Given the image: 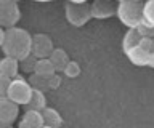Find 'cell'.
Returning a JSON list of instances; mask_svg holds the SVG:
<instances>
[{"label":"cell","mask_w":154,"mask_h":128,"mask_svg":"<svg viewBox=\"0 0 154 128\" xmlns=\"http://www.w3.org/2000/svg\"><path fill=\"white\" fill-rule=\"evenodd\" d=\"M5 32H7V31H3V27H0V46L3 45V40H5Z\"/></svg>","instance_id":"cell-24"},{"label":"cell","mask_w":154,"mask_h":128,"mask_svg":"<svg viewBox=\"0 0 154 128\" xmlns=\"http://www.w3.org/2000/svg\"><path fill=\"white\" fill-rule=\"evenodd\" d=\"M91 10V18L96 19H108V18L114 16L117 11V7L112 0H93L90 5Z\"/></svg>","instance_id":"cell-8"},{"label":"cell","mask_w":154,"mask_h":128,"mask_svg":"<svg viewBox=\"0 0 154 128\" xmlns=\"http://www.w3.org/2000/svg\"><path fill=\"white\" fill-rule=\"evenodd\" d=\"M35 63H37V58H35V56H32V55H29L27 58H24L23 61H19V67H21L24 72H32L34 74Z\"/></svg>","instance_id":"cell-20"},{"label":"cell","mask_w":154,"mask_h":128,"mask_svg":"<svg viewBox=\"0 0 154 128\" xmlns=\"http://www.w3.org/2000/svg\"><path fill=\"white\" fill-rule=\"evenodd\" d=\"M34 74H37L38 77H43V79H51L53 75L56 74V69H55V66H53V63L50 59L43 58V59H37Z\"/></svg>","instance_id":"cell-11"},{"label":"cell","mask_w":154,"mask_h":128,"mask_svg":"<svg viewBox=\"0 0 154 128\" xmlns=\"http://www.w3.org/2000/svg\"><path fill=\"white\" fill-rule=\"evenodd\" d=\"M132 2H140V0H132Z\"/></svg>","instance_id":"cell-30"},{"label":"cell","mask_w":154,"mask_h":128,"mask_svg":"<svg viewBox=\"0 0 154 128\" xmlns=\"http://www.w3.org/2000/svg\"><path fill=\"white\" fill-rule=\"evenodd\" d=\"M42 128H50V127H47V125H43V127H42Z\"/></svg>","instance_id":"cell-28"},{"label":"cell","mask_w":154,"mask_h":128,"mask_svg":"<svg viewBox=\"0 0 154 128\" xmlns=\"http://www.w3.org/2000/svg\"><path fill=\"white\" fill-rule=\"evenodd\" d=\"M53 50H55V46H53V42L50 39V35H47V34L32 35V51H31L32 56H35L37 59L50 58Z\"/></svg>","instance_id":"cell-6"},{"label":"cell","mask_w":154,"mask_h":128,"mask_svg":"<svg viewBox=\"0 0 154 128\" xmlns=\"http://www.w3.org/2000/svg\"><path fill=\"white\" fill-rule=\"evenodd\" d=\"M27 82H29V85L32 87V90H40V91L50 90V87H48V79L38 77L37 74H31V77H29Z\"/></svg>","instance_id":"cell-18"},{"label":"cell","mask_w":154,"mask_h":128,"mask_svg":"<svg viewBox=\"0 0 154 128\" xmlns=\"http://www.w3.org/2000/svg\"><path fill=\"white\" fill-rule=\"evenodd\" d=\"M2 51L5 56L23 61L32 51V35L26 29L21 27H10L5 32V40L2 45Z\"/></svg>","instance_id":"cell-1"},{"label":"cell","mask_w":154,"mask_h":128,"mask_svg":"<svg viewBox=\"0 0 154 128\" xmlns=\"http://www.w3.org/2000/svg\"><path fill=\"white\" fill-rule=\"evenodd\" d=\"M35 2H48V0H35Z\"/></svg>","instance_id":"cell-27"},{"label":"cell","mask_w":154,"mask_h":128,"mask_svg":"<svg viewBox=\"0 0 154 128\" xmlns=\"http://www.w3.org/2000/svg\"><path fill=\"white\" fill-rule=\"evenodd\" d=\"M43 115V123L50 128H61L63 127V117L60 115V112L53 107H45L42 111Z\"/></svg>","instance_id":"cell-12"},{"label":"cell","mask_w":154,"mask_h":128,"mask_svg":"<svg viewBox=\"0 0 154 128\" xmlns=\"http://www.w3.org/2000/svg\"><path fill=\"white\" fill-rule=\"evenodd\" d=\"M0 128H11V127H0Z\"/></svg>","instance_id":"cell-29"},{"label":"cell","mask_w":154,"mask_h":128,"mask_svg":"<svg viewBox=\"0 0 154 128\" xmlns=\"http://www.w3.org/2000/svg\"><path fill=\"white\" fill-rule=\"evenodd\" d=\"M143 21L154 27V0H146L143 5Z\"/></svg>","instance_id":"cell-17"},{"label":"cell","mask_w":154,"mask_h":128,"mask_svg":"<svg viewBox=\"0 0 154 128\" xmlns=\"http://www.w3.org/2000/svg\"><path fill=\"white\" fill-rule=\"evenodd\" d=\"M29 109H34V111H43L47 107V98H45V93L40 91V90H34L32 91V96H31V101H29Z\"/></svg>","instance_id":"cell-15"},{"label":"cell","mask_w":154,"mask_h":128,"mask_svg":"<svg viewBox=\"0 0 154 128\" xmlns=\"http://www.w3.org/2000/svg\"><path fill=\"white\" fill-rule=\"evenodd\" d=\"M67 2H71V3H87V0H67Z\"/></svg>","instance_id":"cell-25"},{"label":"cell","mask_w":154,"mask_h":128,"mask_svg":"<svg viewBox=\"0 0 154 128\" xmlns=\"http://www.w3.org/2000/svg\"><path fill=\"white\" fill-rule=\"evenodd\" d=\"M32 87L29 85L27 80H24L21 77H16L11 80L10 83V88L7 91V96L11 99L13 103H16L18 106H23V104H29L32 96Z\"/></svg>","instance_id":"cell-3"},{"label":"cell","mask_w":154,"mask_h":128,"mask_svg":"<svg viewBox=\"0 0 154 128\" xmlns=\"http://www.w3.org/2000/svg\"><path fill=\"white\" fill-rule=\"evenodd\" d=\"M140 40H141L140 32L137 29H128L124 35V50H128V48H132V46L138 45Z\"/></svg>","instance_id":"cell-16"},{"label":"cell","mask_w":154,"mask_h":128,"mask_svg":"<svg viewBox=\"0 0 154 128\" xmlns=\"http://www.w3.org/2000/svg\"><path fill=\"white\" fill-rule=\"evenodd\" d=\"M19 70V61L10 56H5L3 59H0V74L7 75L8 79H16Z\"/></svg>","instance_id":"cell-10"},{"label":"cell","mask_w":154,"mask_h":128,"mask_svg":"<svg viewBox=\"0 0 154 128\" xmlns=\"http://www.w3.org/2000/svg\"><path fill=\"white\" fill-rule=\"evenodd\" d=\"M148 66H149V67H152V69H154V51H152V53H149V59H148Z\"/></svg>","instance_id":"cell-23"},{"label":"cell","mask_w":154,"mask_h":128,"mask_svg":"<svg viewBox=\"0 0 154 128\" xmlns=\"http://www.w3.org/2000/svg\"><path fill=\"white\" fill-rule=\"evenodd\" d=\"M19 106L8 96H0V127H10L18 118Z\"/></svg>","instance_id":"cell-7"},{"label":"cell","mask_w":154,"mask_h":128,"mask_svg":"<svg viewBox=\"0 0 154 128\" xmlns=\"http://www.w3.org/2000/svg\"><path fill=\"white\" fill-rule=\"evenodd\" d=\"M60 83H61V77H58V75L55 74L51 79H48V87H50V90H55L60 87Z\"/></svg>","instance_id":"cell-22"},{"label":"cell","mask_w":154,"mask_h":128,"mask_svg":"<svg viewBox=\"0 0 154 128\" xmlns=\"http://www.w3.org/2000/svg\"><path fill=\"white\" fill-rule=\"evenodd\" d=\"M13 79H8L7 75L0 74V96H7V91L10 88V83H11Z\"/></svg>","instance_id":"cell-21"},{"label":"cell","mask_w":154,"mask_h":128,"mask_svg":"<svg viewBox=\"0 0 154 128\" xmlns=\"http://www.w3.org/2000/svg\"><path fill=\"white\" fill-rule=\"evenodd\" d=\"M127 58L130 59V63L135 66H148V59H149V51L144 50L141 45H135L128 50H124Z\"/></svg>","instance_id":"cell-9"},{"label":"cell","mask_w":154,"mask_h":128,"mask_svg":"<svg viewBox=\"0 0 154 128\" xmlns=\"http://www.w3.org/2000/svg\"><path fill=\"white\" fill-rule=\"evenodd\" d=\"M63 74H64L66 77H69V79L79 77V74H80V66L77 64L75 61H69V63H67V66L64 67V70H63Z\"/></svg>","instance_id":"cell-19"},{"label":"cell","mask_w":154,"mask_h":128,"mask_svg":"<svg viewBox=\"0 0 154 128\" xmlns=\"http://www.w3.org/2000/svg\"><path fill=\"white\" fill-rule=\"evenodd\" d=\"M117 16L122 24L128 29H137L138 24L143 21V5L140 2L125 0L122 3H117Z\"/></svg>","instance_id":"cell-2"},{"label":"cell","mask_w":154,"mask_h":128,"mask_svg":"<svg viewBox=\"0 0 154 128\" xmlns=\"http://www.w3.org/2000/svg\"><path fill=\"white\" fill-rule=\"evenodd\" d=\"M116 2H117V3H122V2H125V0H116Z\"/></svg>","instance_id":"cell-26"},{"label":"cell","mask_w":154,"mask_h":128,"mask_svg":"<svg viewBox=\"0 0 154 128\" xmlns=\"http://www.w3.org/2000/svg\"><path fill=\"white\" fill-rule=\"evenodd\" d=\"M66 19L75 27H82L91 19V10L88 3H66Z\"/></svg>","instance_id":"cell-4"},{"label":"cell","mask_w":154,"mask_h":128,"mask_svg":"<svg viewBox=\"0 0 154 128\" xmlns=\"http://www.w3.org/2000/svg\"><path fill=\"white\" fill-rule=\"evenodd\" d=\"M21 18L16 0H0V27H14Z\"/></svg>","instance_id":"cell-5"},{"label":"cell","mask_w":154,"mask_h":128,"mask_svg":"<svg viewBox=\"0 0 154 128\" xmlns=\"http://www.w3.org/2000/svg\"><path fill=\"white\" fill-rule=\"evenodd\" d=\"M48 59L53 63L55 69H56V70H61V72L64 70V67L67 66V63H69V56H67V53H66L63 48H55Z\"/></svg>","instance_id":"cell-14"},{"label":"cell","mask_w":154,"mask_h":128,"mask_svg":"<svg viewBox=\"0 0 154 128\" xmlns=\"http://www.w3.org/2000/svg\"><path fill=\"white\" fill-rule=\"evenodd\" d=\"M23 122L26 123L29 128H42L45 123H43V115L40 111H34V109H27L24 112Z\"/></svg>","instance_id":"cell-13"}]
</instances>
